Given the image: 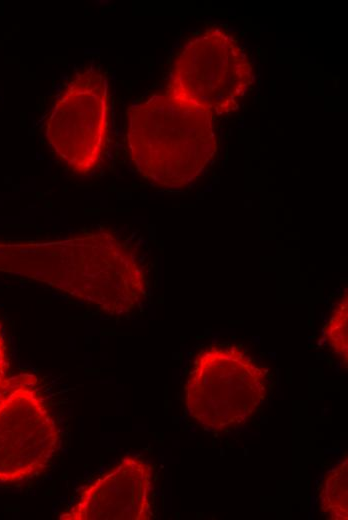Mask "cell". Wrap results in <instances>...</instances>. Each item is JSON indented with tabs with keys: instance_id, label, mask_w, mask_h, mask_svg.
<instances>
[{
	"instance_id": "5",
	"label": "cell",
	"mask_w": 348,
	"mask_h": 520,
	"mask_svg": "<svg viewBox=\"0 0 348 520\" xmlns=\"http://www.w3.org/2000/svg\"><path fill=\"white\" fill-rule=\"evenodd\" d=\"M60 446V429L33 374L8 377L0 387V484L42 474Z\"/></svg>"
},
{
	"instance_id": "4",
	"label": "cell",
	"mask_w": 348,
	"mask_h": 520,
	"mask_svg": "<svg viewBox=\"0 0 348 520\" xmlns=\"http://www.w3.org/2000/svg\"><path fill=\"white\" fill-rule=\"evenodd\" d=\"M253 80L244 48L229 32L213 27L191 38L178 52L167 92L213 116L239 106Z\"/></svg>"
},
{
	"instance_id": "10",
	"label": "cell",
	"mask_w": 348,
	"mask_h": 520,
	"mask_svg": "<svg viewBox=\"0 0 348 520\" xmlns=\"http://www.w3.org/2000/svg\"><path fill=\"white\" fill-rule=\"evenodd\" d=\"M9 360L7 355V347L0 328V387L5 383L8 376Z\"/></svg>"
},
{
	"instance_id": "6",
	"label": "cell",
	"mask_w": 348,
	"mask_h": 520,
	"mask_svg": "<svg viewBox=\"0 0 348 520\" xmlns=\"http://www.w3.org/2000/svg\"><path fill=\"white\" fill-rule=\"evenodd\" d=\"M46 138L72 171L88 174L100 163L109 134V95L103 73L79 71L62 90L46 119Z\"/></svg>"
},
{
	"instance_id": "9",
	"label": "cell",
	"mask_w": 348,
	"mask_h": 520,
	"mask_svg": "<svg viewBox=\"0 0 348 520\" xmlns=\"http://www.w3.org/2000/svg\"><path fill=\"white\" fill-rule=\"evenodd\" d=\"M324 338L331 350L347 364V294L342 296L324 327Z\"/></svg>"
},
{
	"instance_id": "1",
	"label": "cell",
	"mask_w": 348,
	"mask_h": 520,
	"mask_svg": "<svg viewBox=\"0 0 348 520\" xmlns=\"http://www.w3.org/2000/svg\"><path fill=\"white\" fill-rule=\"evenodd\" d=\"M0 272L44 283L111 315L132 312L148 292L135 252L107 231L52 241H0Z\"/></svg>"
},
{
	"instance_id": "2",
	"label": "cell",
	"mask_w": 348,
	"mask_h": 520,
	"mask_svg": "<svg viewBox=\"0 0 348 520\" xmlns=\"http://www.w3.org/2000/svg\"><path fill=\"white\" fill-rule=\"evenodd\" d=\"M126 139L137 171L168 189L189 185L217 150L213 115L167 91L130 107Z\"/></svg>"
},
{
	"instance_id": "8",
	"label": "cell",
	"mask_w": 348,
	"mask_h": 520,
	"mask_svg": "<svg viewBox=\"0 0 348 520\" xmlns=\"http://www.w3.org/2000/svg\"><path fill=\"white\" fill-rule=\"evenodd\" d=\"M347 468V458H345L327 474L323 481L320 493L321 509L329 519L346 520L348 517Z\"/></svg>"
},
{
	"instance_id": "7",
	"label": "cell",
	"mask_w": 348,
	"mask_h": 520,
	"mask_svg": "<svg viewBox=\"0 0 348 520\" xmlns=\"http://www.w3.org/2000/svg\"><path fill=\"white\" fill-rule=\"evenodd\" d=\"M153 469L144 460L126 456L84 488L60 514L62 520H149Z\"/></svg>"
},
{
	"instance_id": "3",
	"label": "cell",
	"mask_w": 348,
	"mask_h": 520,
	"mask_svg": "<svg viewBox=\"0 0 348 520\" xmlns=\"http://www.w3.org/2000/svg\"><path fill=\"white\" fill-rule=\"evenodd\" d=\"M266 394L265 369L234 345H212L201 350L185 385L189 415L203 428L215 432L246 422Z\"/></svg>"
}]
</instances>
